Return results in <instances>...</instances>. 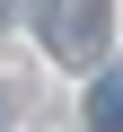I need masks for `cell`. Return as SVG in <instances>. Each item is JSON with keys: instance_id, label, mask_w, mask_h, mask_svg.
<instances>
[{"instance_id": "cell-1", "label": "cell", "mask_w": 123, "mask_h": 132, "mask_svg": "<svg viewBox=\"0 0 123 132\" xmlns=\"http://www.w3.org/2000/svg\"><path fill=\"white\" fill-rule=\"evenodd\" d=\"M35 27H44V53L53 62L97 71L106 62V35H114V9L106 0H35Z\"/></svg>"}, {"instance_id": "cell-2", "label": "cell", "mask_w": 123, "mask_h": 132, "mask_svg": "<svg viewBox=\"0 0 123 132\" xmlns=\"http://www.w3.org/2000/svg\"><path fill=\"white\" fill-rule=\"evenodd\" d=\"M88 132H123V62L97 71V88H88Z\"/></svg>"}, {"instance_id": "cell-3", "label": "cell", "mask_w": 123, "mask_h": 132, "mask_svg": "<svg viewBox=\"0 0 123 132\" xmlns=\"http://www.w3.org/2000/svg\"><path fill=\"white\" fill-rule=\"evenodd\" d=\"M9 18H18V0H0V27H9Z\"/></svg>"}]
</instances>
